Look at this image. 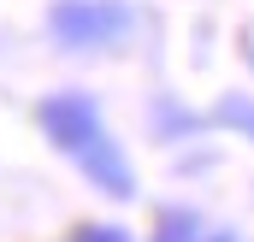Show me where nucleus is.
I'll return each instance as SVG.
<instances>
[{
	"label": "nucleus",
	"mask_w": 254,
	"mask_h": 242,
	"mask_svg": "<svg viewBox=\"0 0 254 242\" xmlns=\"http://www.w3.org/2000/svg\"><path fill=\"white\" fill-rule=\"evenodd\" d=\"M36 130L48 136V148H60L65 160L83 172L89 189H101L107 201H136V172L130 154L119 148V136L107 130V113L95 95L83 89H60L36 101Z\"/></svg>",
	"instance_id": "nucleus-1"
},
{
	"label": "nucleus",
	"mask_w": 254,
	"mask_h": 242,
	"mask_svg": "<svg viewBox=\"0 0 254 242\" xmlns=\"http://www.w3.org/2000/svg\"><path fill=\"white\" fill-rule=\"evenodd\" d=\"M130 30H136V6L130 0H54L48 6V36L65 54L119 48Z\"/></svg>",
	"instance_id": "nucleus-2"
},
{
	"label": "nucleus",
	"mask_w": 254,
	"mask_h": 242,
	"mask_svg": "<svg viewBox=\"0 0 254 242\" xmlns=\"http://www.w3.org/2000/svg\"><path fill=\"white\" fill-rule=\"evenodd\" d=\"M201 237H207V225H201L195 207H160V213H154V237H148V242H201Z\"/></svg>",
	"instance_id": "nucleus-3"
},
{
	"label": "nucleus",
	"mask_w": 254,
	"mask_h": 242,
	"mask_svg": "<svg viewBox=\"0 0 254 242\" xmlns=\"http://www.w3.org/2000/svg\"><path fill=\"white\" fill-rule=\"evenodd\" d=\"M213 124H219V130H237V136L254 142V95H219Z\"/></svg>",
	"instance_id": "nucleus-4"
},
{
	"label": "nucleus",
	"mask_w": 254,
	"mask_h": 242,
	"mask_svg": "<svg viewBox=\"0 0 254 242\" xmlns=\"http://www.w3.org/2000/svg\"><path fill=\"white\" fill-rule=\"evenodd\" d=\"M71 242H136L125 225H113V219H89V225H77Z\"/></svg>",
	"instance_id": "nucleus-5"
},
{
	"label": "nucleus",
	"mask_w": 254,
	"mask_h": 242,
	"mask_svg": "<svg viewBox=\"0 0 254 242\" xmlns=\"http://www.w3.org/2000/svg\"><path fill=\"white\" fill-rule=\"evenodd\" d=\"M201 242H237V231H207Z\"/></svg>",
	"instance_id": "nucleus-6"
},
{
	"label": "nucleus",
	"mask_w": 254,
	"mask_h": 242,
	"mask_svg": "<svg viewBox=\"0 0 254 242\" xmlns=\"http://www.w3.org/2000/svg\"><path fill=\"white\" fill-rule=\"evenodd\" d=\"M243 65H249V71H254V42H243Z\"/></svg>",
	"instance_id": "nucleus-7"
}]
</instances>
